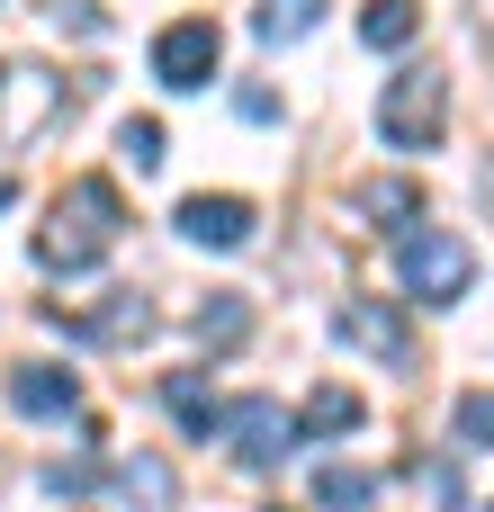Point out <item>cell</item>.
<instances>
[{
    "mask_svg": "<svg viewBox=\"0 0 494 512\" xmlns=\"http://www.w3.org/2000/svg\"><path fill=\"white\" fill-rule=\"evenodd\" d=\"M117 225H126V207H117V180L81 171V180H63V198H54L45 234H36V261L72 279V270H90V261H108V252H117Z\"/></svg>",
    "mask_w": 494,
    "mask_h": 512,
    "instance_id": "obj_1",
    "label": "cell"
},
{
    "mask_svg": "<svg viewBox=\"0 0 494 512\" xmlns=\"http://www.w3.org/2000/svg\"><path fill=\"white\" fill-rule=\"evenodd\" d=\"M441 126H450V81H441L432 63H405V72L378 90V135H387L396 153H432Z\"/></svg>",
    "mask_w": 494,
    "mask_h": 512,
    "instance_id": "obj_2",
    "label": "cell"
},
{
    "mask_svg": "<svg viewBox=\"0 0 494 512\" xmlns=\"http://www.w3.org/2000/svg\"><path fill=\"white\" fill-rule=\"evenodd\" d=\"M396 270H405V288H414L423 306H459L468 279H477V252H468L459 234H441V225H414V234L396 243Z\"/></svg>",
    "mask_w": 494,
    "mask_h": 512,
    "instance_id": "obj_3",
    "label": "cell"
},
{
    "mask_svg": "<svg viewBox=\"0 0 494 512\" xmlns=\"http://www.w3.org/2000/svg\"><path fill=\"white\" fill-rule=\"evenodd\" d=\"M225 441H234L243 468H279V459L306 441V423H297L279 396H243V405H225Z\"/></svg>",
    "mask_w": 494,
    "mask_h": 512,
    "instance_id": "obj_4",
    "label": "cell"
},
{
    "mask_svg": "<svg viewBox=\"0 0 494 512\" xmlns=\"http://www.w3.org/2000/svg\"><path fill=\"white\" fill-rule=\"evenodd\" d=\"M216 54H225L216 18H171V27L153 36V81H162V90H207V81H216Z\"/></svg>",
    "mask_w": 494,
    "mask_h": 512,
    "instance_id": "obj_5",
    "label": "cell"
},
{
    "mask_svg": "<svg viewBox=\"0 0 494 512\" xmlns=\"http://www.w3.org/2000/svg\"><path fill=\"white\" fill-rule=\"evenodd\" d=\"M333 333H342L351 351L387 360V369H414V324H405V306H396V297H342Z\"/></svg>",
    "mask_w": 494,
    "mask_h": 512,
    "instance_id": "obj_6",
    "label": "cell"
},
{
    "mask_svg": "<svg viewBox=\"0 0 494 512\" xmlns=\"http://www.w3.org/2000/svg\"><path fill=\"white\" fill-rule=\"evenodd\" d=\"M54 108H63V81H54L45 63H18V72L0 81V144H27Z\"/></svg>",
    "mask_w": 494,
    "mask_h": 512,
    "instance_id": "obj_7",
    "label": "cell"
},
{
    "mask_svg": "<svg viewBox=\"0 0 494 512\" xmlns=\"http://www.w3.org/2000/svg\"><path fill=\"white\" fill-rule=\"evenodd\" d=\"M180 234L207 243V252H234V243H252V198H225V189L207 198L198 189V198H180Z\"/></svg>",
    "mask_w": 494,
    "mask_h": 512,
    "instance_id": "obj_8",
    "label": "cell"
},
{
    "mask_svg": "<svg viewBox=\"0 0 494 512\" xmlns=\"http://www.w3.org/2000/svg\"><path fill=\"white\" fill-rule=\"evenodd\" d=\"M9 405H18V414H36V423H54V414H72V405H81V378H72V369H54V360H18V369H9Z\"/></svg>",
    "mask_w": 494,
    "mask_h": 512,
    "instance_id": "obj_9",
    "label": "cell"
},
{
    "mask_svg": "<svg viewBox=\"0 0 494 512\" xmlns=\"http://www.w3.org/2000/svg\"><path fill=\"white\" fill-rule=\"evenodd\" d=\"M108 486L126 495L135 512H171V495H180V477H171V459H153V450H135V459H117L108 468Z\"/></svg>",
    "mask_w": 494,
    "mask_h": 512,
    "instance_id": "obj_10",
    "label": "cell"
},
{
    "mask_svg": "<svg viewBox=\"0 0 494 512\" xmlns=\"http://www.w3.org/2000/svg\"><path fill=\"white\" fill-rule=\"evenodd\" d=\"M162 405L180 414V432H189V441H207V432H225V405H216V387H207L198 369H171V378H162Z\"/></svg>",
    "mask_w": 494,
    "mask_h": 512,
    "instance_id": "obj_11",
    "label": "cell"
},
{
    "mask_svg": "<svg viewBox=\"0 0 494 512\" xmlns=\"http://www.w3.org/2000/svg\"><path fill=\"white\" fill-rule=\"evenodd\" d=\"M351 216L414 234V225H423V189H414V180H360V189H351Z\"/></svg>",
    "mask_w": 494,
    "mask_h": 512,
    "instance_id": "obj_12",
    "label": "cell"
},
{
    "mask_svg": "<svg viewBox=\"0 0 494 512\" xmlns=\"http://www.w3.org/2000/svg\"><path fill=\"white\" fill-rule=\"evenodd\" d=\"M72 333H81V342H144V333H153V306H144V297H108L99 315H72Z\"/></svg>",
    "mask_w": 494,
    "mask_h": 512,
    "instance_id": "obj_13",
    "label": "cell"
},
{
    "mask_svg": "<svg viewBox=\"0 0 494 512\" xmlns=\"http://www.w3.org/2000/svg\"><path fill=\"white\" fill-rule=\"evenodd\" d=\"M297 423H306V441H342V432H360V423H369V405H360L351 387H315Z\"/></svg>",
    "mask_w": 494,
    "mask_h": 512,
    "instance_id": "obj_14",
    "label": "cell"
},
{
    "mask_svg": "<svg viewBox=\"0 0 494 512\" xmlns=\"http://www.w3.org/2000/svg\"><path fill=\"white\" fill-rule=\"evenodd\" d=\"M189 324H198V342H207V351H234V342L252 333V297H234V288H216V297H207V306H198Z\"/></svg>",
    "mask_w": 494,
    "mask_h": 512,
    "instance_id": "obj_15",
    "label": "cell"
},
{
    "mask_svg": "<svg viewBox=\"0 0 494 512\" xmlns=\"http://www.w3.org/2000/svg\"><path fill=\"white\" fill-rule=\"evenodd\" d=\"M414 27H423V0H369V9H360V36H369L378 54L414 45Z\"/></svg>",
    "mask_w": 494,
    "mask_h": 512,
    "instance_id": "obj_16",
    "label": "cell"
},
{
    "mask_svg": "<svg viewBox=\"0 0 494 512\" xmlns=\"http://www.w3.org/2000/svg\"><path fill=\"white\" fill-rule=\"evenodd\" d=\"M315 18H324V0H261V9H252V36H261V45H297Z\"/></svg>",
    "mask_w": 494,
    "mask_h": 512,
    "instance_id": "obj_17",
    "label": "cell"
},
{
    "mask_svg": "<svg viewBox=\"0 0 494 512\" xmlns=\"http://www.w3.org/2000/svg\"><path fill=\"white\" fill-rule=\"evenodd\" d=\"M369 495H378V477L351 468V459H333V468L315 477V504H324V512H369Z\"/></svg>",
    "mask_w": 494,
    "mask_h": 512,
    "instance_id": "obj_18",
    "label": "cell"
},
{
    "mask_svg": "<svg viewBox=\"0 0 494 512\" xmlns=\"http://www.w3.org/2000/svg\"><path fill=\"white\" fill-rule=\"evenodd\" d=\"M450 423H459V450H494V387H468Z\"/></svg>",
    "mask_w": 494,
    "mask_h": 512,
    "instance_id": "obj_19",
    "label": "cell"
},
{
    "mask_svg": "<svg viewBox=\"0 0 494 512\" xmlns=\"http://www.w3.org/2000/svg\"><path fill=\"white\" fill-rule=\"evenodd\" d=\"M117 153H126L135 171H153V162H162V126H153V117H126V126H117Z\"/></svg>",
    "mask_w": 494,
    "mask_h": 512,
    "instance_id": "obj_20",
    "label": "cell"
},
{
    "mask_svg": "<svg viewBox=\"0 0 494 512\" xmlns=\"http://www.w3.org/2000/svg\"><path fill=\"white\" fill-rule=\"evenodd\" d=\"M54 27H81V36H99V27H108V18H99V9H90V0H54Z\"/></svg>",
    "mask_w": 494,
    "mask_h": 512,
    "instance_id": "obj_21",
    "label": "cell"
},
{
    "mask_svg": "<svg viewBox=\"0 0 494 512\" xmlns=\"http://www.w3.org/2000/svg\"><path fill=\"white\" fill-rule=\"evenodd\" d=\"M9 198H18V189H9V180H0V207H9Z\"/></svg>",
    "mask_w": 494,
    "mask_h": 512,
    "instance_id": "obj_22",
    "label": "cell"
},
{
    "mask_svg": "<svg viewBox=\"0 0 494 512\" xmlns=\"http://www.w3.org/2000/svg\"><path fill=\"white\" fill-rule=\"evenodd\" d=\"M486 512H494V504H486Z\"/></svg>",
    "mask_w": 494,
    "mask_h": 512,
    "instance_id": "obj_23",
    "label": "cell"
}]
</instances>
